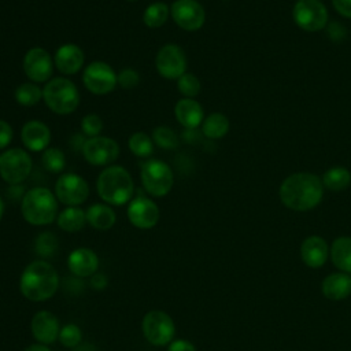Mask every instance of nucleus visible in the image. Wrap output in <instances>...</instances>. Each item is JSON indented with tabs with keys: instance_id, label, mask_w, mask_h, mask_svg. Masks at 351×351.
I'll return each instance as SVG.
<instances>
[{
	"instance_id": "nucleus-4",
	"label": "nucleus",
	"mask_w": 351,
	"mask_h": 351,
	"mask_svg": "<svg viewBox=\"0 0 351 351\" xmlns=\"http://www.w3.org/2000/svg\"><path fill=\"white\" fill-rule=\"evenodd\" d=\"M21 213L26 222L34 226L52 223L58 218V199L44 186H36L25 192L21 200Z\"/></svg>"
},
{
	"instance_id": "nucleus-12",
	"label": "nucleus",
	"mask_w": 351,
	"mask_h": 351,
	"mask_svg": "<svg viewBox=\"0 0 351 351\" xmlns=\"http://www.w3.org/2000/svg\"><path fill=\"white\" fill-rule=\"evenodd\" d=\"M156 71L167 80H178L186 73V56L177 44L163 45L155 58Z\"/></svg>"
},
{
	"instance_id": "nucleus-14",
	"label": "nucleus",
	"mask_w": 351,
	"mask_h": 351,
	"mask_svg": "<svg viewBox=\"0 0 351 351\" xmlns=\"http://www.w3.org/2000/svg\"><path fill=\"white\" fill-rule=\"evenodd\" d=\"M170 15L176 25L186 32H196L204 25L206 12L196 0H176L170 5Z\"/></svg>"
},
{
	"instance_id": "nucleus-18",
	"label": "nucleus",
	"mask_w": 351,
	"mask_h": 351,
	"mask_svg": "<svg viewBox=\"0 0 351 351\" xmlns=\"http://www.w3.org/2000/svg\"><path fill=\"white\" fill-rule=\"evenodd\" d=\"M67 267L75 277H92L97 273L99 256L90 248H75L67 256Z\"/></svg>"
},
{
	"instance_id": "nucleus-34",
	"label": "nucleus",
	"mask_w": 351,
	"mask_h": 351,
	"mask_svg": "<svg viewBox=\"0 0 351 351\" xmlns=\"http://www.w3.org/2000/svg\"><path fill=\"white\" fill-rule=\"evenodd\" d=\"M152 140L156 145H159L163 149H176L180 144V138L177 133L165 125L154 129Z\"/></svg>"
},
{
	"instance_id": "nucleus-35",
	"label": "nucleus",
	"mask_w": 351,
	"mask_h": 351,
	"mask_svg": "<svg viewBox=\"0 0 351 351\" xmlns=\"http://www.w3.org/2000/svg\"><path fill=\"white\" fill-rule=\"evenodd\" d=\"M177 88L180 93L184 97L193 99L195 96L199 95L200 92V81L199 78L192 74V73H184L178 80H177Z\"/></svg>"
},
{
	"instance_id": "nucleus-41",
	"label": "nucleus",
	"mask_w": 351,
	"mask_h": 351,
	"mask_svg": "<svg viewBox=\"0 0 351 351\" xmlns=\"http://www.w3.org/2000/svg\"><path fill=\"white\" fill-rule=\"evenodd\" d=\"M108 284V278L104 273H95L92 277H90V285L93 289H97V291H101L107 287Z\"/></svg>"
},
{
	"instance_id": "nucleus-44",
	"label": "nucleus",
	"mask_w": 351,
	"mask_h": 351,
	"mask_svg": "<svg viewBox=\"0 0 351 351\" xmlns=\"http://www.w3.org/2000/svg\"><path fill=\"white\" fill-rule=\"evenodd\" d=\"M23 351H51V350H49V347L47 344L34 343V344H30L29 347H26Z\"/></svg>"
},
{
	"instance_id": "nucleus-31",
	"label": "nucleus",
	"mask_w": 351,
	"mask_h": 351,
	"mask_svg": "<svg viewBox=\"0 0 351 351\" xmlns=\"http://www.w3.org/2000/svg\"><path fill=\"white\" fill-rule=\"evenodd\" d=\"M59 243L58 237L52 232H41L34 241V251L41 259H48L55 256L58 252Z\"/></svg>"
},
{
	"instance_id": "nucleus-21",
	"label": "nucleus",
	"mask_w": 351,
	"mask_h": 351,
	"mask_svg": "<svg viewBox=\"0 0 351 351\" xmlns=\"http://www.w3.org/2000/svg\"><path fill=\"white\" fill-rule=\"evenodd\" d=\"M300 256L306 266L317 269L324 266L329 256V247L319 236H310L303 240L300 247Z\"/></svg>"
},
{
	"instance_id": "nucleus-43",
	"label": "nucleus",
	"mask_w": 351,
	"mask_h": 351,
	"mask_svg": "<svg viewBox=\"0 0 351 351\" xmlns=\"http://www.w3.org/2000/svg\"><path fill=\"white\" fill-rule=\"evenodd\" d=\"M84 136H85V134L77 133V134H74V136L71 137L70 143H71V147H73L74 149H81V151H82L84 144H85V141H86V138H84Z\"/></svg>"
},
{
	"instance_id": "nucleus-32",
	"label": "nucleus",
	"mask_w": 351,
	"mask_h": 351,
	"mask_svg": "<svg viewBox=\"0 0 351 351\" xmlns=\"http://www.w3.org/2000/svg\"><path fill=\"white\" fill-rule=\"evenodd\" d=\"M129 149L138 158H148L154 152V140L144 132H136L129 137Z\"/></svg>"
},
{
	"instance_id": "nucleus-26",
	"label": "nucleus",
	"mask_w": 351,
	"mask_h": 351,
	"mask_svg": "<svg viewBox=\"0 0 351 351\" xmlns=\"http://www.w3.org/2000/svg\"><path fill=\"white\" fill-rule=\"evenodd\" d=\"M58 226L64 232H78L86 223V214L78 206L66 207L58 214Z\"/></svg>"
},
{
	"instance_id": "nucleus-17",
	"label": "nucleus",
	"mask_w": 351,
	"mask_h": 351,
	"mask_svg": "<svg viewBox=\"0 0 351 351\" xmlns=\"http://www.w3.org/2000/svg\"><path fill=\"white\" fill-rule=\"evenodd\" d=\"M32 335L37 340V343L52 344L59 339L60 324L55 314L48 310L37 311L32 318Z\"/></svg>"
},
{
	"instance_id": "nucleus-5",
	"label": "nucleus",
	"mask_w": 351,
	"mask_h": 351,
	"mask_svg": "<svg viewBox=\"0 0 351 351\" xmlns=\"http://www.w3.org/2000/svg\"><path fill=\"white\" fill-rule=\"evenodd\" d=\"M43 99L52 112L67 115L78 107L80 92L70 80L56 77L45 84L43 89Z\"/></svg>"
},
{
	"instance_id": "nucleus-38",
	"label": "nucleus",
	"mask_w": 351,
	"mask_h": 351,
	"mask_svg": "<svg viewBox=\"0 0 351 351\" xmlns=\"http://www.w3.org/2000/svg\"><path fill=\"white\" fill-rule=\"evenodd\" d=\"M138 82H140V75L134 69L126 67L118 73V85H121L125 89H132L137 86Z\"/></svg>"
},
{
	"instance_id": "nucleus-13",
	"label": "nucleus",
	"mask_w": 351,
	"mask_h": 351,
	"mask_svg": "<svg viewBox=\"0 0 351 351\" xmlns=\"http://www.w3.org/2000/svg\"><path fill=\"white\" fill-rule=\"evenodd\" d=\"M82 155L85 160L93 166H107L119 156V145L110 137H89L84 144Z\"/></svg>"
},
{
	"instance_id": "nucleus-25",
	"label": "nucleus",
	"mask_w": 351,
	"mask_h": 351,
	"mask_svg": "<svg viewBox=\"0 0 351 351\" xmlns=\"http://www.w3.org/2000/svg\"><path fill=\"white\" fill-rule=\"evenodd\" d=\"M333 265L344 273H351V237H337L330 247Z\"/></svg>"
},
{
	"instance_id": "nucleus-16",
	"label": "nucleus",
	"mask_w": 351,
	"mask_h": 351,
	"mask_svg": "<svg viewBox=\"0 0 351 351\" xmlns=\"http://www.w3.org/2000/svg\"><path fill=\"white\" fill-rule=\"evenodd\" d=\"M126 214L129 222L137 229L154 228L160 217L156 203L144 195H138L129 202Z\"/></svg>"
},
{
	"instance_id": "nucleus-40",
	"label": "nucleus",
	"mask_w": 351,
	"mask_h": 351,
	"mask_svg": "<svg viewBox=\"0 0 351 351\" xmlns=\"http://www.w3.org/2000/svg\"><path fill=\"white\" fill-rule=\"evenodd\" d=\"M167 351H196V347L186 339H176L167 346Z\"/></svg>"
},
{
	"instance_id": "nucleus-30",
	"label": "nucleus",
	"mask_w": 351,
	"mask_h": 351,
	"mask_svg": "<svg viewBox=\"0 0 351 351\" xmlns=\"http://www.w3.org/2000/svg\"><path fill=\"white\" fill-rule=\"evenodd\" d=\"M43 99V89L36 82H23L15 89V100L23 107H32Z\"/></svg>"
},
{
	"instance_id": "nucleus-36",
	"label": "nucleus",
	"mask_w": 351,
	"mask_h": 351,
	"mask_svg": "<svg viewBox=\"0 0 351 351\" xmlns=\"http://www.w3.org/2000/svg\"><path fill=\"white\" fill-rule=\"evenodd\" d=\"M58 340L67 348H75L82 343V330L75 324H66L60 328Z\"/></svg>"
},
{
	"instance_id": "nucleus-6",
	"label": "nucleus",
	"mask_w": 351,
	"mask_h": 351,
	"mask_svg": "<svg viewBox=\"0 0 351 351\" xmlns=\"http://www.w3.org/2000/svg\"><path fill=\"white\" fill-rule=\"evenodd\" d=\"M141 184L144 191L155 197L166 196L174 184V176L170 166L159 159H148L141 167Z\"/></svg>"
},
{
	"instance_id": "nucleus-33",
	"label": "nucleus",
	"mask_w": 351,
	"mask_h": 351,
	"mask_svg": "<svg viewBox=\"0 0 351 351\" xmlns=\"http://www.w3.org/2000/svg\"><path fill=\"white\" fill-rule=\"evenodd\" d=\"M41 163L45 170L51 173H62L66 166V156L63 151L56 147H49L44 149L41 156Z\"/></svg>"
},
{
	"instance_id": "nucleus-47",
	"label": "nucleus",
	"mask_w": 351,
	"mask_h": 351,
	"mask_svg": "<svg viewBox=\"0 0 351 351\" xmlns=\"http://www.w3.org/2000/svg\"><path fill=\"white\" fill-rule=\"evenodd\" d=\"M128 1H134V0H128Z\"/></svg>"
},
{
	"instance_id": "nucleus-24",
	"label": "nucleus",
	"mask_w": 351,
	"mask_h": 351,
	"mask_svg": "<svg viewBox=\"0 0 351 351\" xmlns=\"http://www.w3.org/2000/svg\"><path fill=\"white\" fill-rule=\"evenodd\" d=\"M85 214H86V222L97 230H108L114 226L117 221V215L114 210L104 203H96L89 206Z\"/></svg>"
},
{
	"instance_id": "nucleus-19",
	"label": "nucleus",
	"mask_w": 351,
	"mask_h": 351,
	"mask_svg": "<svg viewBox=\"0 0 351 351\" xmlns=\"http://www.w3.org/2000/svg\"><path fill=\"white\" fill-rule=\"evenodd\" d=\"M84 62H85L84 51L75 44L60 45L56 49L55 58H53V63L56 69L66 75L78 73L82 69Z\"/></svg>"
},
{
	"instance_id": "nucleus-22",
	"label": "nucleus",
	"mask_w": 351,
	"mask_h": 351,
	"mask_svg": "<svg viewBox=\"0 0 351 351\" xmlns=\"http://www.w3.org/2000/svg\"><path fill=\"white\" fill-rule=\"evenodd\" d=\"M174 114L177 121L185 128V129H196L200 126L203 119V108L202 106L193 100V99H180L174 107Z\"/></svg>"
},
{
	"instance_id": "nucleus-27",
	"label": "nucleus",
	"mask_w": 351,
	"mask_h": 351,
	"mask_svg": "<svg viewBox=\"0 0 351 351\" xmlns=\"http://www.w3.org/2000/svg\"><path fill=\"white\" fill-rule=\"evenodd\" d=\"M229 130V119L221 112H213L203 121L202 132L207 138L217 140L223 137Z\"/></svg>"
},
{
	"instance_id": "nucleus-11",
	"label": "nucleus",
	"mask_w": 351,
	"mask_h": 351,
	"mask_svg": "<svg viewBox=\"0 0 351 351\" xmlns=\"http://www.w3.org/2000/svg\"><path fill=\"white\" fill-rule=\"evenodd\" d=\"M55 196L67 207L80 206L89 196V185L75 173H63L55 184Z\"/></svg>"
},
{
	"instance_id": "nucleus-9",
	"label": "nucleus",
	"mask_w": 351,
	"mask_h": 351,
	"mask_svg": "<svg viewBox=\"0 0 351 351\" xmlns=\"http://www.w3.org/2000/svg\"><path fill=\"white\" fill-rule=\"evenodd\" d=\"M82 82L90 93L101 96L115 89L118 85V74L108 63L96 60L85 67L82 73Z\"/></svg>"
},
{
	"instance_id": "nucleus-8",
	"label": "nucleus",
	"mask_w": 351,
	"mask_h": 351,
	"mask_svg": "<svg viewBox=\"0 0 351 351\" xmlns=\"http://www.w3.org/2000/svg\"><path fill=\"white\" fill-rule=\"evenodd\" d=\"M32 167V158L22 148H10L0 155V177L10 185L23 182L29 177Z\"/></svg>"
},
{
	"instance_id": "nucleus-23",
	"label": "nucleus",
	"mask_w": 351,
	"mask_h": 351,
	"mask_svg": "<svg viewBox=\"0 0 351 351\" xmlns=\"http://www.w3.org/2000/svg\"><path fill=\"white\" fill-rule=\"evenodd\" d=\"M322 293L330 300H343L351 293V277L348 273H332L322 281Z\"/></svg>"
},
{
	"instance_id": "nucleus-2",
	"label": "nucleus",
	"mask_w": 351,
	"mask_h": 351,
	"mask_svg": "<svg viewBox=\"0 0 351 351\" xmlns=\"http://www.w3.org/2000/svg\"><path fill=\"white\" fill-rule=\"evenodd\" d=\"M59 288V274L56 269L44 259L29 263L19 278L21 293L32 302H45L51 299Z\"/></svg>"
},
{
	"instance_id": "nucleus-46",
	"label": "nucleus",
	"mask_w": 351,
	"mask_h": 351,
	"mask_svg": "<svg viewBox=\"0 0 351 351\" xmlns=\"http://www.w3.org/2000/svg\"><path fill=\"white\" fill-rule=\"evenodd\" d=\"M3 214H4V202H3V199L0 196V221L3 218Z\"/></svg>"
},
{
	"instance_id": "nucleus-10",
	"label": "nucleus",
	"mask_w": 351,
	"mask_h": 351,
	"mask_svg": "<svg viewBox=\"0 0 351 351\" xmlns=\"http://www.w3.org/2000/svg\"><path fill=\"white\" fill-rule=\"evenodd\" d=\"M292 16L295 23L306 32H318L328 22L326 7L319 0H298Z\"/></svg>"
},
{
	"instance_id": "nucleus-45",
	"label": "nucleus",
	"mask_w": 351,
	"mask_h": 351,
	"mask_svg": "<svg viewBox=\"0 0 351 351\" xmlns=\"http://www.w3.org/2000/svg\"><path fill=\"white\" fill-rule=\"evenodd\" d=\"M73 351H99V350L96 348V346L90 343H81L75 348H73Z\"/></svg>"
},
{
	"instance_id": "nucleus-37",
	"label": "nucleus",
	"mask_w": 351,
	"mask_h": 351,
	"mask_svg": "<svg viewBox=\"0 0 351 351\" xmlns=\"http://www.w3.org/2000/svg\"><path fill=\"white\" fill-rule=\"evenodd\" d=\"M103 129V121L97 114H86L81 119V130L82 134L88 137H96L100 134Z\"/></svg>"
},
{
	"instance_id": "nucleus-28",
	"label": "nucleus",
	"mask_w": 351,
	"mask_h": 351,
	"mask_svg": "<svg viewBox=\"0 0 351 351\" xmlns=\"http://www.w3.org/2000/svg\"><path fill=\"white\" fill-rule=\"evenodd\" d=\"M169 15H170V7L163 1H155L144 10L143 22L147 27L156 29L166 23Z\"/></svg>"
},
{
	"instance_id": "nucleus-20",
	"label": "nucleus",
	"mask_w": 351,
	"mask_h": 351,
	"mask_svg": "<svg viewBox=\"0 0 351 351\" xmlns=\"http://www.w3.org/2000/svg\"><path fill=\"white\" fill-rule=\"evenodd\" d=\"M21 138L23 145L29 151H44L48 148L51 141V130L41 121H29L21 130Z\"/></svg>"
},
{
	"instance_id": "nucleus-7",
	"label": "nucleus",
	"mask_w": 351,
	"mask_h": 351,
	"mask_svg": "<svg viewBox=\"0 0 351 351\" xmlns=\"http://www.w3.org/2000/svg\"><path fill=\"white\" fill-rule=\"evenodd\" d=\"M141 329L145 340L156 347L169 346L174 340L176 325L173 318L162 310H151L143 317Z\"/></svg>"
},
{
	"instance_id": "nucleus-3",
	"label": "nucleus",
	"mask_w": 351,
	"mask_h": 351,
	"mask_svg": "<svg viewBox=\"0 0 351 351\" xmlns=\"http://www.w3.org/2000/svg\"><path fill=\"white\" fill-rule=\"evenodd\" d=\"M99 196L108 204L123 206L129 203L134 193V184L130 173L118 165L104 169L96 181Z\"/></svg>"
},
{
	"instance_id": "nucleus-42",
	"label": "nucleus",
	"mask_w": 351,
	"mask_h": 351,
	"mask_svg": "<svg viewBox=\"0 0 351 351\" xmlns=\"http://www.w3.org/2000/svg\"><path fill=\"white\" fill-rule=\"evenodd\" d=\"M333 5L340 15L351 18V0H333Z\"/></svg>"
},
{
	"instance_id": "nucleus-48",
	"label": "nucleus",
	"mask_w": 351,
	"mask_h": 351,
	"mask_svg": "<svg viewBox=\"0 0 351 351\" xmlns=\"http://www.w3.org/2000/svg\"><path fill=\"white\" fill-rule=\"evenodd\" d=\"M0 155H1V154H0Z\"/></svg>"
},
{
	"instance_id": "nucleus-29",
	"label": "nucleus",
	"mask_w": 351,
	"mask_h": 351,
	"mask_svg": "<svg viewBox=\"0 0 351 351\" xmlns=\"http://www.w3.org/2000/svg\"><path fill=\"white\" fill-rule=\"evenodd\" d=\"M322 184L330 191H335V192L343 191L351 184V173L341 166L332 167L325 171L322 177Z\"/></svg>"
},
{
	"instance_id": "nucleus-1",
	"label": "nucleus",
	"mask_w": 351,
	"mask_h": 351,
	"mask_svg": "<svg viewBox=\"0 0 351 351\" xmlns=\"http://www.w3.org/2000/svg\"><path fill=\"white\" fill-rule=\"evenodd\" d=\"M324 196L322 181L310 173H296L285 178L280 186V199L284 206L295 211L314 208Z\"/></svg>"
},
{
	"instance_id": "nucleus-15",
	"label": "nucleus",
	"mask_w": 351,
	"mask_h": 351,
	"mask_svg": "<svg viewBox=\"0 0 351 351\" xmlns=\"http://www.w3.org/2000/svg\"><path fill=\"white\" fill-rule=\"evenodd\" d=\"M23 71L33 82L49 81L53 71V60L49 52L41 47L30 48L23 56Z\"/></svg>"
},
{
	"instance_id": "nucleus-39",
	"label": "nucleus",
	"mask_w": 351,
	"mask_h": 351,
	"mask_svg": "<svg viewBox=\"0 0 351 351\" xmlns=\"http://www.w3.org/2000/svg\"><path fill=\"white\" fill-rule=\"evenodd\" d=\"M12 128L8 122L0 119V149L5 148L12 140Z\"/></svg>"
}]
</instances>
